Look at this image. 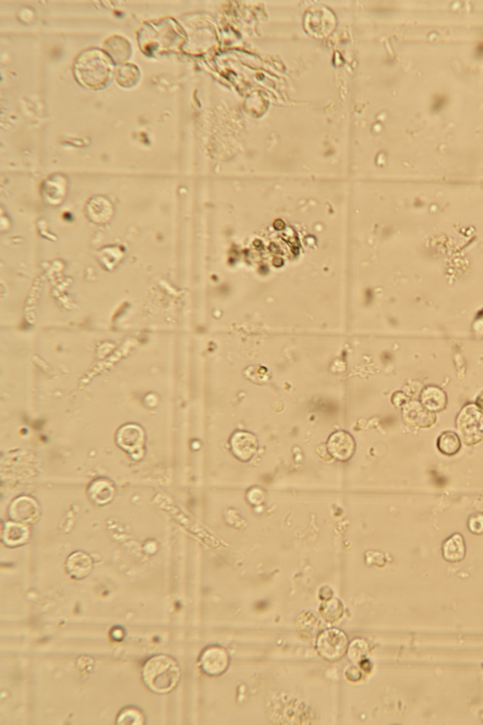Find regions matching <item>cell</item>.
Masks as SVG:
<instances>
[{
    "instance_id": "cell-4",
    "label": "cell",
    "mask_w": 483,
    "mask_h": 725,
    "mask_svg": "<svg viewBox=\"0 0 483 725\" xmlns=\"http://www.w3.org/2000/svg\"><path fill=\"white\" fill-rule=\"evenodd\" d=\"M349 638L337 628L324 630L318 635L315 648L318 654L329 662H336L347 654Z\"/></svg>"
},
{
    "instance_id": "cell-24",
    "label": "cell",
    "mask_w": 483,
    "mask_h": 725,
    "mask_svg": "<svg viewBox=\"0 0 483 725\" xmlns=\"http://www.w3.org/2000/svg\"><path fill=\"white\" fill-rule=\"evenodd\" d=\"M392 401L396 407H404L410 401L408 396L404 392H396L392 397Z\"/></svg>"
},
{
    "instance_id": "cell-20",
    "label": "cell",
    "mask_w": 483,
    "mask_h": 725,
    "mask_svg": "<svg viewBox=\"0 0 483 725\" xmlns=\"http://www.w3.org/2000/svg\"><path fill=\"white\" fill-rule=\"evenodd\" d=\"M145 724V715L141 710L134 708H125L117 718V724L141 725Z\"/></svg>"
},
{
    "instance_id": "cell-16",
    "label": "cell",
    "mask_w": 483,
    "mask_h": 725,
    "mask_svg": "<svg viewBox=\"0 0 483 725\" xmlns=\"http://www.w3.org/2000/svg\"><path fill=\"white\" fill-rule=\"evenodd\" d=\"M3 540L8 546H20L29 538V530L25 524L16 522H7L3 529Z\"/></svg>"
},
{
    "instance_id": "cell-19",
    "label": "cell",
    "mask_w": 483,
    "mask_h": 725,
    "mask_svg": "<svg viewBox=\"0 0 483 725\" xmlns=\"http://www.w3.org/2000/svg\"><path fill=\"white\" fill-rule=\"evenodd\" d=\"M368 652V643L366 640H363V638H356V640H352V643L349 644L347 653L349 660L359 665L363 660L366 659Z\"/></svg>"
},
{
    "instance_id": "cell-6",
    "label": "cell",
    "mask_w": 483,
    "mask_h": 725,
    "mask_svg": "<svg viewBox=\"0 0 483 725\" xmlns=\"http://www.w3.org/2000/svg\"><path fill=\"white\" fill-rule=\"evenodd\" d=\"M403 420L411 427L426 429L435 424L437 416L419 401H410L403 407Z\"/></svg>"
},
{
    "instance_id": "cell-25",
    "label": "cell",
    "mask_w": 483,
    "mask_h": 725,
    "mask_svg": "<svg viewBox=\"0 0 483 725\" xmlns=\"http://www.w3.org/2000/svg\"><path fill=\"white\" fill-rule=\"evenodd\" d=\"M476 405L479 407L480 410L483 411V390L479 393V395L476 398Z\"/></svg>"
},
{
    "instance_id": "cell-15",
    "label": "cell",
    "mask_w": 483,
    "mask_h": 725,
    "mask_svg": "<svg viewBox=\"0 0 483 725\" xmlns=\"http://www.w3.org/2000/svg\"><path fill=\"white\" fill-rule=\"evenodd\" d=\"M466 543L461 533H454L442 544V555L449 562H458L466 555Z\"/></svg>"
},
{
    "instance_id": "cell-7",
    "label": "cell",
    "mask_w": 483,
    "mask_h": 725,
    "mask_svg": "<svg viewBox=\"0 0 483 725\" xmlns=\"http://www.w3.org/2000/svg\"><path fill=\"white\" fill-rule=\"evenodd\" d=\"M326 448L331 457L345 462L354 454L356 442L349 433L345 431H336L329 438Z\"/></svg>"
},
{
    "instance_id": "cell-18",
    "label": "cell",
    "mask_w": 483,
    "mask_h": 725,
    "mask_svg": "<svg viewBox=\"0 0 483 725\" xmlns=\"http://www.w3.org/2000/svg\"><path fill=\"white\" fill-rule=\"evenodd\" d=\"M437 448L441 454L449 455V457L458 454L461 449L460 436L452 431L442 433L437 439Z\"/></svg>"
},
{
    "instance_id": "cell-2",
    "label": "cell",
    "mask_w": 483,
    "mask_h": 725,
    "mask_svg": "<svg viewBox=\"0 0 483 725\" xmlns=\"http://www.w3.org/2000/svg\"><path fill=\"white\" fill-rule=\"evenodd\" d=\"M112 64L101 50H89L79 56L75 63V75L80 82L89 88L104 87L112 77Z\"/></svg>"
},
{
    "instance_id": "cell-11",
    "label": "cell",
    "mask_w": 483,
    "mask_h": 725,
    "mask_svg": "<svg viewBox=\"0 0 483 725\" xmlns=\"http://www.w3.org/2000/svg\"><path fill=\"white\" fill-rule=\"evenodd\" d=\"M321 625L322 624L317 614L310 610L301 612L295 621L296 632L305 640H310L319 635Z\"/></svg>"
},
{
    "instance_id": "cell-17",
    "label": "cell",
    "mask_w": 483,
    "mask_h": 725,
    "mask_svg": "<svg viewBox=\"0 0 483 725\" xmlns=\"http://www.w3.org/2000/svg\"><path fill=\"white\" fill-rule=\"evenodd\" d=\"M318 611H319L321 618L325 619L326 622L333 624L344 615L345 608L341 601L331 597L330 599L323 601Z\"/></svg>"
},
{
    "instance_id": "cell-1",
    "label": "cell",
    "mask_w": 483,
    "mask_h": 725,
    "mask_svg": "<svg viewBox=\"0 0 483 725\" xmlns=\"http://www.w3.org/2000/svg\"><path fill=\"white\" fill-rule=\"evenodd\" d=\"M182 673L172 657L160 654L148 659L143 668V680L154 694H166L179 683Z\"/></svg>"
},
{
    "instance_id": "cell-13",
    "label": "cell",
    "mask_w": 483,
    "mask_h": 725,
    "mask_svg": "<svg viewBox=\"0 0 483 725\" xmlns=\"http://www.w3.org/2000/svg\"><path fill=\"white\" fill-rule=\"evenodd\" d=\"M421 403L428 410L441 412L447 404V396L441 387L436 385H428L422 390L420 396Z\"/></svg>"
},
{
    "instance_id": "cell-21",
    "label": "cell",
    "mask_w": 483,
    "mask_h": 725,
    "mask_svg": "<svg viewBox=\"0 0 483 725\" xmlns=\"http://www.w3.org/2000/svg\"><path fill=\"white\" fill-rule=\"evenodd\" d=\"M117 76L118 82H120V85L129 86L137 82V80L139 78V72L135 66H126L118 71Z\"/></svg>"
},
{
    "instance_id": "cell-5",
    "label": "cell",
    "mask_w": 483,
    "mask_h": 725,
    "mask_svg": "<svg viewBox=\"0 0 483 725\" xmlns=\"http://www.w3.org/2000/svg\"><path fill=\"white\" fill-rule=\"evenodd\" d=\"M229 665V656L225 649L220 646H210L205 649L199 659L202 672L209 676H219L226 672Z\"/></svg>"
},
{
    "instance_id": "cell-14",
    "label": "cell",
    "mask_w": 483,
    "mask_h": 725,
    "mask_svg": "<svg viewBox=\"0 0 483 725\" xmlns=\"http://www.w3.org/2000/svg\"><path fill=\"white\" fill-rule=\"evenodd\" d=\"M115 489L112 482L104 479L96 480L89 487V497L98 505L109 503L115 497Z\"/></svg>"
},
{
    "instance_id": "cell-22",
    "label": "cell",
    "mask_w": 483,
    "mask_h": 725,
    "mask_svg": "<svg viewBox=\"0 0 483 725\" xmlns=\"http://www.w3.org/2000/svg\"><path fill=\"white\" fill-rule=\"evenodd\" d=\"M468 527L472 533H477V535H480V533H482L483 514L473 515V516H472L470 519H469Z\"/></svg>"
},
{
    "instance_id": "cell-3",
    "label": "cell",
    "mask_w": 483,
    "mask_h": 725,
    "mask_svg": "<svg viewBox=\"0 0 483 725\" xmlns=\"http://www.w3.org/2000/svg\"><path fill=\"white\" fill-rule=\"evenodd\" d=\"M459 436L466 446H474L483 440V411L476 404L463 407L456 419Z\"/></svg>"
},
{
    "instance_id": "cell-8",
    "label": "cell",
    "mask_w": 483,
    "mask_h": 725,
    "mask_svg": "<svg viewBox=\"0 0 483 725\" xmlns=\"http://www.w3.org/2000/svg\"><path fill=\"white\" fill-rule=\"evenodd\" d=\"M9 514L13 522L25 525L34 524L39 519V505L34 498L24 496L13 501Z\"/></svg>"
},
{
    "instance_id": "cell-10",
    "label": "cell",
    "mask_w": 483,
    "mask_h": 725,
    "mask_svg": "<svg viewBox=\"0 0 483 725\" xmlns=\"http://www.w3.org/2000/svg\"><path fill=\"white\" fill-rule=\"evenodd\" d=\"M117 440L121 448L135 454L145 443V433L138 425H125L118 431Z\"/></svg>"
},
{
    "instance_id": "cell-9",
    "label": "cell",
    "mask_w": 483,
    "mask_h": 725,
    "mask_svg": "<svg viewBox=\"0 0 483 725\" xmlns=\"http://www.w3.org/2000/svg\"><path fill=\"white\" fill-rule=\"evenodd\" d=\"M231 448L233 454L243 462H248L258 451V439L247 431H237L231 438Z\"/></svg>"
},
{
    "instance_id": "cell-23",
    "label": "cell",
    "mask_w": 483,
    "mask_h": 725,
    "mask_svg": "<svg viewBox=\"0 0 483 725\" xmlns=\"http://www.w3.org/2000/svg\"><path fill=\"white\" fill-rule=\"evenodd\" d=\"M345 677L352 682L360 681L361 678V668H359L357 666H350L345 670Z\"/></svg>"
},
{
    "instance_id": "cell-12",
    "label": "cell",
    "mask_w": 483,
    "mask_h": 725,
    "mask_svg": "<svg viewBox=\"0 0 483 725\" xmlns=\"http://www.w3.org/2000/svg\"><path fill=\"white\" fill-rule=\"evenodd\" d=\"M93 560L83 552H75L66 560L67 573L75 579H83L93 570Z\"/></svg>"
}]
</instances>
